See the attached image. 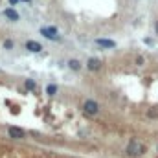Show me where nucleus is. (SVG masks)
<instances>
[{
  "label": "nucleus",
  "mask_w": 158,
  "mask_h": 158,
  "mask_svg": "<svg viewBox=\"0 0 158 158\" xmlns=\"http://www.w3.org/2000/svg\"><path fill=\"white\" fill-rule=\"evenodd\" d=\"M4 48H6V50H11V48H13V40H9V39L4 40Z\"/></svg>",
  "instance_id": "nucleus-12"
},
{
  "label": "nucleus",
  "mask_w": 158,
  "mask_h": 158,
  "mask_svg": "<svg viewBox=\"0 0 158 158\" xmlns=\"http://www.w3.org/2000/svg\"><path fill=\"white\" fill-rule=\"evenodd\" d=\"M24 87H26L28 90H35V81H33V79H26V81H24Z\"/></svg>",
  "instance_id": "nucleus-10"
},
{
  "label": "nucleus",
  "mask_w": 158,
  "mask_h": 158,
  "mask_svg": "<svg viewBox=\"0 0 158 158\" xmlns=\"http://www.w3.org/2000/svg\"><path fill=\"white\" fill-rule=\"evenodd\" d=\"M138 151H140L138 142H136V140H131V144H129V147H127V153H129L131 156H136V155H140Z\"/></svg>",
  "instance_id": "nucleus-7"
},
{
  "label": "nucleus",
  "mask_w": 158,
  "mask_h": 158,
  "mask_svg": "<svg viewBox=\"0 0 158 158\" xmlns=\"http://www.w3.org/2000/svg\"><path fill=\"white\" fill-rule=\"evenodd\" d=\"M9 138H13V140H22L24 136H26V133L20 129V127H9Z\"/></svg>",
  "instance_id": "nucleus-3"
},
{
  "label": "nucleus",
  "mask_w": 158,
  "mask_h": 158,
  "mask_svg": "<svg viewBox=\"0 0 158 158\" xmlns=\"http://www.w3.org/2000/svg\"><path fill=\"white\" fill-rule=\"evenodd\" d=\"M155 31H156V33H158V20H156V22H155Z\"/></svg>",
  "instance_id": "nucleus-15"
},
{
  "label": "nucleus",
  "mask_w": 158,
  "mask_h": 158,
  "mask_svg": "<svg viewBox=\"0 0 158 158\" xmlns=\"http://www.w3.org/2000/svg\"><path fill=\"white\" fill-rule=\"evenodd\" d=\"M136 64H144V57H142V55L136 57Z\"/></svg>",
  "instance_id": "nucleus-13"
},
{
  "label": "nucleus",
  "mask_w": 158,
  "mask_h": 158,
  "mask_svg": "<svg viewBox=\"0 0 158 158\" xmlns=\"http://www.w3.org/2000/svg\"><path fill=\"white\" fill-rule=\"evenodd\" d=\"M40 35L46 37V39H52V40H59V31H57L53 26H50V28H40Z\"/></svg>",
  "instance_id": "nucleus-1"
},
{
  "label": "nucleus",
  "mask_w": 158,
  "mask_h": 158,
  "mask_svg": "<svg viewBox=\"0 0 158 158\" xmlns=\"http://www.w3.org/2000/svg\"><path fill=\"white\" fill-rule=\"evenodd\" d=\"M99 66H101L99 59H88V70H98Z\"/></svg>",
  "instance_id": "nucleus-9"
},
{
  "label": "nucleus",
  "mask_w": 158,
  "mask_h": 158,
  "mask_svg": "<svg viewBox=\"0 0 158 158\" xmlns=\"http://www.w3.org/2000/svg\"><path fill=\"white\" fill-rule=\"evenodd\" d=\"M55 92H57V87H55V85H48V87H46V94H48V96H53Z\"/></svg>",
  "instance_id": "nucleus-11"
},
{
  "label": "nucleus",
  "mask_w": 158,
  "mask_h": 158,
  "mask_svg": "<svg viewBox=\"0 0 158 158\" xmlns=\"http://www.w3.org/2000/svg\"><path fill=\"white\" fill-rule=\"evenodd\" d=\"M96 44L101 48H116V42L110 39H96Z\"/></svg>",
  "instance_id": "nucleus-5"
},
{
  "label": "nucleus",
  "mask_w": 158,
  "mask_h": 158,
  "mask_svg": "<svg viewBox=\"0 0 158 158\" xmlns=\"http://www.w3.org/2000/svg\"><path fill=\"white\" fill-rule=\"evenodd\" d=\"M83 109H85V112H87V114H90V116H94V114H98V112H99V105H98L94 99H87V101H85V105H83Z\"/></svg>",
  "instance_id": "nucleus-2"
},
{
  "label": "nucleus",
  "mask_w": 158,
  "mask_h": 158,
  "mask_svg": "<svg viewBox=\"0 0 158 158\" xmlns=\"http://www.w3.org/2000/svg\"><path fill=\"white\" fill-rule=\"evenodd\" d=\"M4 17H6V18H9L11 22H17V20L20 18V15H18L13 7H6V9H4Z\"/></svg>",
  "instance_id": "nucleus-4"
},
{
  "label": "nucleus",
  "mask_w": 158,
  "mask_h": 158,
  "mask_svg": "<svg viewBox=\"0 0 158 158\" xmlns=\"http://www.w3.org/2000/svg\"><path fill=\"white\" fill-rule=\"evenodd\" d=\"M26 50H29L31 53H39V52L42 50V46H40L39 42H35V40H28V42H26Z\"/></svg>",
  "instance_id": "nucleus-6"
},
{
  "label": "nucleus",
  "mask_w": 158,
  "mask_h": 158,
  "mask_svg": "<svg viewBox=\"0 0 158 158\" xmlns=\"http://www.w3.org/2000/svg\"><path fill=\"white\" fill-rule=\"evenodd\" d=\"M68 68L74 70V72H79V70H81V63H79L77 59H70V61H68Z\"/></svg>",
  "instance_id": "nucleus-8"
},
{
  "label": "nucleus",
  "mask_w": 158,
  "mask_h": 158,
  "mask_svg": "<svg viewBox=\"0 0 158 158\" xmlns=\"http://www.w3.org/2000/svg\"><path fill=\"white\" fill-rule=\"evenodd\" d=\"M17 2H20V0H9V4H11V6H15Z\"/></svg>",
  "instance_id": "nucleus-14"
}]
</instances>
